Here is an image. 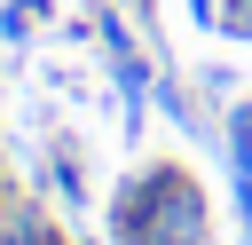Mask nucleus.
<instances>
[{
  "instance_id": "obj_1",
  "label": "nucleus",
  "mask_w": 252,
  "mask_h": 245,
  "mask_svg": "<svg viewBox=\"0 0 252 245\" xmlns=\"http://www.w3.org/2000/svg\"><path fill=\"white\" fill-rule=\"evenodd\" d=\"M110 237L118 245H213V205L189 182V166L158 158V166L126 174V190L110 205Z\"/></svg>"
},
{
  "instance_id": "obj_6",
  "label": "nucleus",
  "mask_w": 252,
  "mask_h": 245,
  "mask_svg": "<svg viewBox=\"0 0 252 245\" xmlns=\"http://www.w3.org/2000/svg\"><path fill=\"white\" fill-rule=\"evenodd\" d=\"M236 213H244V229H252V182H236Z\"/></svg>"
},
{
  "instance_id": "obj_2",
  "label": "nucleus",
  "mask_w": 252,
  "mask_h": 245,
  "mask_svg": "<svg viewBox=\"0 0 252 245\" xmlns=\"http://www.w3.org/2000/svg\"><path fill=\"white\" fill-rule=\"evenodd\" d=\"M0 245H63V237L32 198H0Z\"/></svg>"
},
{
  "instance_id": "obj_5",
  "label": "nucleus",
  "mask_w": 252,
  "mask_h": 245,
  "mask_svg": "<svg viewBox=\"0 0 252 245\" xmlns=\"http://www.w3.org/2000/svg\"><path fill=\"white\" fill-rule=\"evenodd\" d=\"M189 16H197V24L213 32V24H220V0H189Z\"/></svg>"
},
{
  "instance_id": "obj_3",
  "label": "nucleus",
  "mask_w": 252,
  "mask_h": 245,
  "mask_svg": "<svg viewBox=\"0 0 252 245\" xmlns=\"http://www.w3.org/2000/svg\"><path fill=\"white\" fill-rule=\"evenodd\" d=\"M220 142H228L236 182H252V103H236V111H228V134H220Z\"/></svg>"
},
{
  "instance_id": "obj_4",
  "label": "nucleus",
  "mask_w": 252,
  "mask_h": 245,
  "mask_svg": "<svg viewBox=\"0 0 252 245\" xmlns=\"http://www.w3.org/2000/svg\"><path fill=\"white\" fill-rule=\"evenodd\" d=\"M220 32H236V40H252V0H228V8H220Z\"/></svg>"
}]
</instances>
